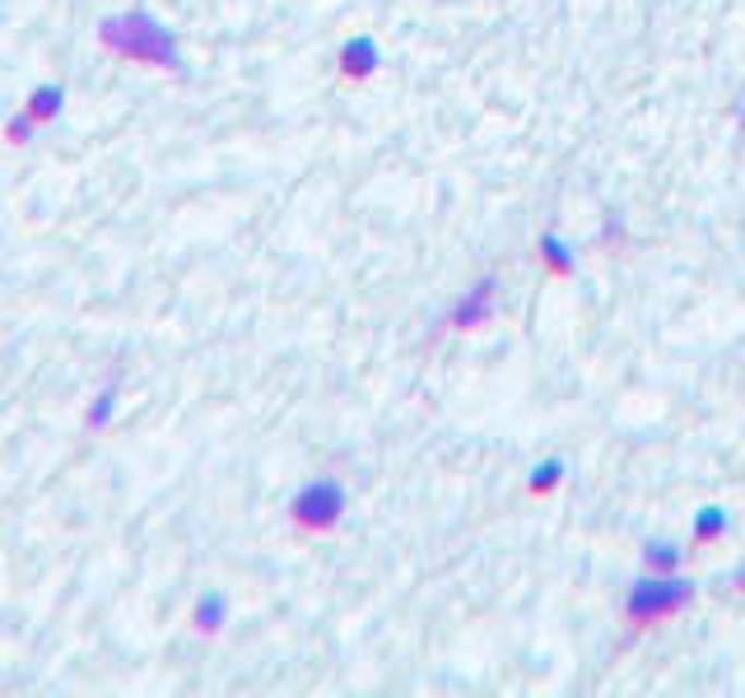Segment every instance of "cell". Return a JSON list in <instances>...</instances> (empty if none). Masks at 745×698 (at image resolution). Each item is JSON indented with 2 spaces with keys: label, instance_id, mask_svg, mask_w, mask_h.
I'll list each match as a JSON object with an SVG mask.
<instances>
[{
  "label": "cell",
  "instance_id": "5b68a950",
  "mask_svg": "<svg viewBox=\"0 0 745 698\" xmlns=\"http://www.w3.org/2000/svg\"><path fill=\"white\" fill-rule=\"evenodd\" d=\"M377 65H383V51H377L373 38H350L340 47V80L363 84V80L377 75Z\"/></svg>",
  "mask_w": 745,
  "mask_h": 698
},
{
  "label": "cell",
  "instance_id": "52a82bcc",
  "mask_svg": "<svg viewBox=\"0 0 745 698\" xmlns=\"http://www.w3.org/2000/svg\"><path fill=\"white\" fill-rule=\"evenodd\" d=\"M117 400H121L117 377H112V382H103L98 396L89 400V410H84V429H89V433H103V429H108V424H112V414H117Z\"/></svg>",
  "mask_w": 745,
  "mask_h": 698
},
{
  "label": "cell",
  "instance_id": "3957f363",
  "mask_svg": "<svg viewBox=\"0 0 745 698\" xmlns=\"http://www.w3.org/2000/svg\"><path fill=\"white\" fill-rule=\"evenodd\" d=\"M340 517H345V489H340L336 480H313V484H303L299 494H293V503H289V521H293L299 531H308V535L336 531Z\"/></svg>",
  "mask_w": 745,
  "mask_h": 698
},
{
  "label": "cell",
  "instance_id": "277c9868",
  "mask_svg": "<svg viewBox=\"0 0 745 698\" xmlns=\"http://www.w3.org/2000/svg\"><path fill=\"white\" fill-rule=\"evenodd\" d=\"M494 293H498L494 279H480V285L466 293V299H457V308L447 312V326L453 330H480L484 322H490V312H494Z\"/></svg>",
  "mask_w": 745,
  "mask_h": 698
},
{
  "label": "cell",
  "instance_id": "6da1fadb",
  "mask_svg": "<svg viewBox=\"0 0 745 698\" xmlns=\"http://www.w3.org/2000/svg\"><path fill=\"white\" fill-rule=\"evenodd\" d=\"M98 43H103L108 57H121L131 65L187 75V61H182V47H178V38H172V28L154 20L149 10H127V14H108V20H98Z\"/></svg>",
  "mask_w": 745,
  "mask_h": 698
},
{
  "label": "cell",
  "instance_id": "9c48e42d",
  "mask_svg": "<svg viewBox=\"0 0 745 698\" xmlns=\"http://www.w3.org/2000/svg\"><path fill=\"white\" fill-rule=\"evenodd\" d=\"M644 568H652V573L681 568V550H675V545H662V540H648V545H644Z\"/></svg>",
  "mask_w": 745,
  "mask_h": 698
},
{
  "label": "cell",
  "instance_id": "8fae6325",
  "mask_svg": "<svg viewBox=\"0 0 745 698\" xmlns=\"http://www.w3.org/2000/svg\"><path fill=\"white\" fill-rule=\"evenodd\" d=\"M541 252H545V266H550L554 275H568V270H574V252H568L554 233H545V238H541Z\"/></svg>",
  "mask_w": 745,
  "mask_h": 698
},
{
  "label": "cell",
  "instance_id": "7c38bea8",
  "mask_svg": "<svg viewBox=\"0 0 745 698\" xmlns=\"http://www.w3.org/2000/svg\"><path fill=\"white\" fill-rule=\"evenodd\" d=\"M722 527H726V513H722V508H704V513H699V521H695L699 545H708V540H718V535H722Z\"/></svg>",
  "mask_w": 745,
  "mask_h": 698
},
{
  "label": "cell",
  "instance_id": "5bb4252c",
  "mask_svg": "<svg viewBox=\"0 0 745 698\" xmlns=\"http://www.w3.org/2000/svg\"><path fill=\"white\" fill-rule=\"evenodd\" d=\"M741 117H745V112H741Z\"/></svg>",
  "mask_w": 745,
  "mask_h": 698
},
{
  "label": "cell",
  "instance_id": "4fadbf2b",
  "mask_svg": "<svg viewBox=\"0 0 745 698\" xmlns=\"http://www.w3.org/2000/svg\"><path fill=\"white\" fill-rule=\"evenodd\" d=\"M560 476H564V466H560V461H545V466L531 476V494H550V489L560 484Z\"/></svg>",
  "mask_w": 745,
  "mask_h": 698
},
{
  "label": "cell",
  "instance_id": "ba28073f",
  "mask_svg": "<svg viewBox=\"0 0 745 698\" xmlns=\"http://www.w3.org/2000/svg\"><path fill=\"white\" fill-rule=\"evenodd\" d=\"M224 619H229V601H224L219 591H205V597L196 601V610H192V628L196 634H219Z\"/></svg>",
  "mask_w": 745,
  "mask_h": 698
},
{
  "label": "cell",
  "instance_id": "30bf717a",
  "mask_svg": "<svg viewBox=\"0 0 745 698\" xmlns=\"http://www.w3.org/2000/svg\"><path fill=\"white\" fill-rule=\"evenodd\" d=\"M38 121H33L28 112H14L10 121H5V145H14V149H24V145H33L38 140Z\"/></svg>",
  "mask_w": 745,
  "mask_h": 698
},
{
  "label": "cell",
  "instance_id": "7a4b0ae2",
  "mask_svg": "<svg viewBox=\"0 0 745 698\" xmlns=\"http://www.w3.org/2000/svg\"><path fill=\"white\" fill-rule=\"evenodd\" d=\"M695 601V587L689 582H675L671 573H657V578H644L629 587V601H625V615L634 628H652V624H666L671 615Z\"/></svg>",
  "mask_w": 745,
  "mask_h": 698
},
{
  "label": "cell",
  "instance_id": "8992f818",
  "mask_svg": "<svg viewBox=\"0 0 745 698\" xmlns=\"http://www.w3.org/2000/svg\"><path fill=\"white\" fill-rule=\"evenodd\" d=\"M24 112H28L33 121H38V127H51V121H61V112H65V84H57V80L38 84V89L28 94Z\"/></svg>",
  "mask_w": 745,
  "mask_h": 698
}]
</instances>
